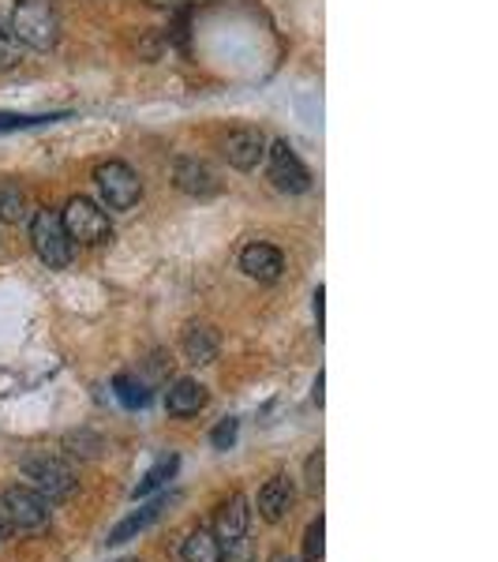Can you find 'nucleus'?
Segmentation results:
<instances>
[{
	"instance_id": "20e7f679",
	"label": "nucleus",
	"mask_w": 498,
	"mask_h": 562,
	"mask_svg": "<svg viewBox=\"0 0 498 562\" xmlns=\"http://www.w3.org/2000/svg\"><path fill=\"white\" fill-rule=\"evenodd\" d=\"M94 184H98V192H102V203L109 211H132L143 199V180L135 177V169L124 166V161H102V166L94 169Z\"/></svg>"
},
{
	"instance_id": "4468645a",
	"label": "nucleus",
	"mask_w": 498,
	"mask_h": 562,
	"mask_svg": "<svg viewBox=\"0 0 498 562\" xmlns=\"http://www.w3.org/2000/svg\"><path fill=\"white\" fill-rule=\"evenodd\" d=\"M180 349H184L188 364H214L217 357V330L206 323H192L184 330V341H180Z\"/></svg>"
},
{
	"instance_id": "393cba45",
	"label": "nucleus",
	"mask_w": 498,
	"mask_h": 562,
	"mask_svg": "<svg viewBox=\"0 0 498 562\" xmlns=\"http://www.w3.org/2000/svg\"><path fill=\"white\" fill-rule=\"evenodd\" d=\"M150 8H161V12H184L188 0H147Z\"/></svg>"
},
{
	"instance_id": "dca6fc26",
	"label": "nucleus",
	"mask_w": 498,
	"mask_h": 562,
	"mask_svg": "<svg viewBox=\"0 0 498 562\" xmlns=\"http://www.w3.org/2000/svg\"><path fill=\"white\" fill-rule=\"evenodd\" d=\"M161 506H166V498H154V503L139 506L135 514H128V518H124L121 525H113V529H109V543H128V540L139 537V532H147L150 525L158 521Z\"/></svg>"
},
{
	"instance_id": "c85d7f7f",
	"label": "nucleus",
	"mask_w": 498,
	"mask_h": 562,
	"mask_svg": "<svg viewBox=\"0 0 498 562\" xmlns=\"http://www.w3.org/2000/svg\"><path fill=\"white\" fill-rule=\"evenodd\" d=\"M121 562H139V559H135V555H128V559H121Z\"/></svg>"
},
{
	"instance_id": "2eb2a0df",
	"label": "nucleus",
	"mask_w": 498,
	"mask_h": 562,
	"mask_svg": "<svg viewBox=\"0 0 498 562\" xmlns=\"http://www.w3.org/2000/svg\"><path fill=\"white\" fill-rule=\"evenodd\" d=\"M34 214L31 206V195H26V188L20 180H0V222L8 225H26Z\"/></svg>"
},
{
	"instance_id": "a211bd4d",
	"label": "nucleus",
	"mask_w": 498,
	"mask_h": 562,
	"mask_svg": "<svg viewBox=\"0 0 498 562\" xmlns=\"http://www.w3.org/2000/svg\"><path fill=\"white\" fill-rule=\"evenodd\" d=\"M177 469H180V458H177V454L161 458L158 465H154L150 473L139 480V487H135V492H132V498H147V495H154L161 484H166V480H173V476H177Z\"/></svg>"
},
{
	"instance_id": "a878e982",
	"label": "nucleus",
	"mask_w": 498,
	"mask_h": 562,
	"mask_svg": "<svg viewBox=\"0 0 498 562\" xmlns=\"http://www.w3.org/2000/svg\"><path fill=\"white\" fill-rule=\"evenodd\" d=\"M322 296H326V289L319 285L315 289V319H319V330H322Z\"/></svg>"
},
{
	"instance_id": "6e6552de",
	"label": "nucleus",
	"mask_w": 498,
	"mask_h": 562,
	"mask_svg": "<svg viewBox=\"0 0 498 562\" xmlns=\"http://www.w3.org/2000/svg\"><path fill=\"white\" fill-rule=\"evenodd\" d=\"M267 147H270V143H267V135H262L259 128H237V132L225 135V143H222L229 166L240 169V173H251V169L267 158Z\"/></svg>"
},
{
	"instance_id": "cd10ccee",
	"label": "nucleus",
	"mask_w": 498,
	"mask_h": 562,
	"mask_svg": "<svg viewBox=\"0 0 498 562\" xmlns=\"http://www.w3.org/2000/svg\"><path fill=\"white\" fill-rule=\"evenodd\" d=\"M270 562H296V559H288V555H282V551H278V555H270Z\"/></svg>"
},
{
	"instance_id": "aec40b11",
	"label": "nucleus",
	"mask_w": 498,
	"mask_h": 562,
	"mask_svg": "<svg viewBox=\"0 0 498 562\" xmlns=\"http://www.w3.org/2000/svg\"><path fill=\"white\" fill-rule=\"evenodd\" d=\"M326 555V521L315 518L304 532V562H322Z\"/></svg>"
},
{
	"instance_id": "bb28decb",
	"label": "nucleus",
	"mask_w": 498,
	"mask_h": 562,
	"mask_svg": "<svg viewBox=\"0 0 498 562\" xmlns=\"http://www.w3.org/2000/svg\"><path fill=\"white\" fill-rule=\"evenodd\" d=\"M322 383H326V379H322V371H319V379H315V405H322Z\"/></svg>"
},
{
	"instance_id": "b1692460",
	"label": "nucleus",
	"mask_w": 498,
	"mask_h": 562,
	"mask_svg": "<svg viewBox=\"0 0 498 562\" xmlns=\"http://www.w3.org/2000/svg\"><path fill=\"white\" fill-rule=\"evenodd\" d=\"M307 487H312V492H319L322 487V454H312V461H307Z\"/></svg>"
},
{
	"instance_id": "7ed1b4c3",
	"label": "nucleus",
	"mask_w": 498,
	"mask_h": 562,
	"mask_svg": "<svg viewBox=\"0 0 498 562\" xmlns=\"http://www.w3.org/2000/svg\"><path fill=\"white\" fill-rule=\"evenodd\" d=\"M60 222H65V233L71 237V244H105L113 237V222L94 199L76 195L68 199V206L60 211Z\"/></svg>"
},
{
	"instance_id": "f8f14e48",
	"label": "nucleus",
	"mask_w": 498,
	"mask_h": 562,
	"mask_svg": "<svg viewBox=\"0 0 498 562\" xmlns=\"http://www.w3.org/2000/svg\"><path fill=\"white\" fill-rule=\"evenodd\" d=\"M288 506H293V480H288L285 473H278L274 480H267L259 492V514L262 521L278 525L288 514Z\"/></svg>"
},
{
	"instance_id": "ddd939ff",
	"label": "nucleus",
	"mask_w": 498,
	"mask_h": 562,
	"mask_svg": "<svg viewBox=\"0 0 498 562\" xmlns=\"http://www.w3.org/2000/svg\"><path fill=\"white\" fill-rule=\"evenodd\" d=\"M206 402H211V394H206V386L195 383V379H177V383L166 390V409L173 413V416L203 413Z\"/></svg>"
},
{
	"instance_id": "1a4fd4ad",
	"label": "nucleus",
	"mask_w": 498,
	"mask_h": 562,
	"mask_svg": "<svg viewBox=\"0 0 498 562\" xmlns=\"http://www.w3.org/2000/svg\"><path fill=\"white\" fill-rule=\"evenodd\" d=\"M248 521H251V510H248V498H244L240 492L229 495L222 506H217V518H214V537L222 548H237V543H244V537H248Z\"/></svg>"
},
{
	"instance_id": "423d86ee",
	"label": "nucleus",
	"mask_w": 498,
	"mask_h": 562,
	"mask_svg": "<svg viewBox=\"0 0 498 562\" xmlns=\"http://www.w3.org/2000/svg\"><path fill=\"white\" fill-rule=\"evenodd\" d=\"M0 518L12 521V529L34 532L49 525V498L38 495L34 487H8L0 498Z\"/></svg>"
},
{
	"instance_id": "4be33fe9",
	"label": "nucleus",
	"mask_w": 498,
	"mask_h": 562,
	"mask_svg": "<svg viewBox=\"0 0 498 562\" xmlns=\"http://www.w3.org/2000/svg\"><path fill=\"white\" fill-rule=\"evenodd\" d=\"M65 113L53 116H23V113H0V132H20V128H34V124H53L60 121Z\"/></svg>"
},
{
	"instance_id": "412c9836",
	"label": "nucleus",
	"mask_w": 498,
	"mask_h": 562,
	"mask_svg": "<svg viewBox=\"0 0 498 562\" xmlns=\"http://www.w3.org/2000/svg\"><path fill=\"white\" fill-rule=\"evenodd\" d=\"M20 57H23V45L15 42L12 26L0 20V71H12L15 65H20Z\"/></svg>"
},
{
	"instance_id": "f03ea898",
	"label": "nucleus",
	"mask_w": 498,
	"mask_h": 562,
	"mask_svg": "<svg viewBox=\"0 0 498 562\" xmlns=\"http://www.w3.org/2000/svg\"><path fill=\"white\" fill-rule=\"evenodd\" d=\"M31 244H34V256L49 270H65L68 262L76 259V244H71V237L65 233L60 214L49 211V206L31 214Z\"/></svg>"
},
{
	"instance_id": "9b49d317",
	"label": "nucleus",
	"mask_w": 498,
	"mask_h": 562,
	"mask_svg": "<svg viewBox=\"0 0 498 562\" xmlns=\"http://www.w3.org/2000/svg\"><path fill=\"white\" fill-rule=\"evenodd\" d=\"M173 184L192 199H211L217 195V177L211 173V166H203L199 158H177L173 166Z\"/></svg>"
},
{
	"instance_id": "5701e85b",
	"label": "nucleus",
	"mask_w": 498,
	"mask_h": 562,
	"mask_svg": "<svg viewBox=\"0 0 498 562\" xmlns=\"http://www.w3.org/2000/svg\"><path fill=\"white\" fill-rule=\"evenodd\" d=\"M237 431H240V420H222V424H217L214 435H211L214 450H229L233 442H237Z\"/></svg>"
},
{
	"instance_id": "39448f33",
	"label": "nucleus",
	"mask_w": 498,
	"mask_h": 562,
	"mask_svg": "<svg viewBox=\"0 0 498 562\" xmlns=\"http://www.w3.org/2000/svg\"><path fill=\"white\" fill-rule=\"evenodd\" d=\"M23 476L31 480V487L38 495L53 498H68L76 492V469L68 465L65 458H53V454H31L23 461Z\"/></svg>"
},
{
	"instance_id": "f3484780",
	"label": "nucleus",
	"mask_w": 498,
	"mask_h": 562,
	"mask_svg": "<svg viewBox=\"0 0 498 562\" xmlns=\"http://www.w3.org/2000/svg\"><path fill=\"white\" fill-rule=\"evenodd\" d=\"M180 551H184V562H225V548L217 543V537L211 529H203V525H199L192 537L184 540V548Z\"/></svg>"
},
{
	"instance_id": "9d476101",
	"label": "nucleus",
	"mask_w": 498,
	"mask_h": 562,
	"mask_svg": "<svg viewBox=\"0 0 498 562\" xmlns=\"http://www.w3.org/2000/svg\"><path fill=\"white\" fill-rule=\"evenodd\" d=\"M240 270L248 278H256V281H278L282 278V270H285V256L274 248V244H248V248L240 251Z\"/></svg>"
},
{
	"instance_id": "6ab92c4d",
	"label": "nucleus",
	"mask_w": 498,
	"mask_h": 562,
	"mask_svg": "<svg viewBox=\"0 0 498 562\" xmlns=\"http://www.w3.org/2000/svg\"><path fill=\"white\" fill-rule=\"evenodd\" d=\"M113 390H116V397H121L128 409H143V405H150V390L143 379H135V375H116L113 379Z\"/></svg>"
},
{
	"instance_id": "c756f323",
	"label": "nucleus",
	"mask_w": 498,
	"mask_h": 562,
	"mask_svg": "<svg viewBox=\"0 0 498 562\" xmlns=\"http://www.w3.org/2000/svg\"><path fill=\"white\" fill-rule=\"evenodd\" d=\"M0 529H4V518H0Z\"/></svg>"
},
{
	"instance_id": "f257e3e1",
	"label": "nucleus",
	"mask_w": 498,
	"mask_h": 562,
	"mask_svg": "<svg viewBox=\"0 0 498 562\" xmlns=\"http://www.w3.org/2000/svg\"><path fill=\"white\" fill-rule=\"evenodd\" d=\"M8 26H12L15 42L34 53H49L60 42V20L49 0H20Z\"/></svg>"
},
{
	"instance_id": "0eeeda50",
	"label": "nucleus",
	"mask_w": 498,
	"mask_h": 562,
	"mask_svg": "<svg viewBox=\"0 0 498 562\" xmlns=\"http://www.w3.org/2000/svg\"><path fill=\"white\" fill-rule=\"evenodd\" d=\"M267 161H270V180H274L278 192L304 195L307 188H312V173H307L304 161L296 158V150L288 147L285 139L270 143V147H267Z\"/></svg>"
}]
</instances>
